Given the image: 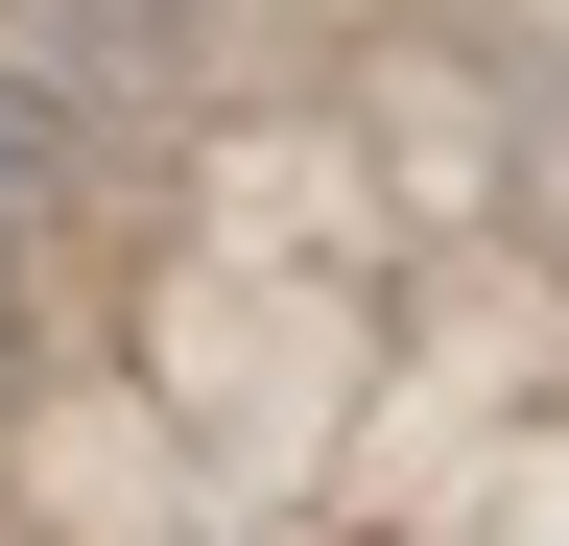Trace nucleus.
<instances>
[{"label": "nucleus", "mask_w": 569, "mask_h": 546, "mask_svg": "<svg viewBox=\"0 0 569 546\" xmlns=\"http://www.w3.org/2000/svg\"><path fill=\"white\" fill-rule=\"evenodd\" d=\"M71 96L24 72V48H0V357H24V309H48V238H71Z\"/></svg>", "instance_id": "f257e3e1"}]
</instances>
